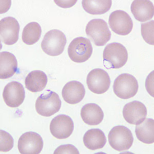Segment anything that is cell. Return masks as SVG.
<instances>
[{
	"instance_id": "cell-14",
	"label": "cell",
	"mask_w": 154,
	"mask_h": 154,
	"mask_svg": "<svg viewBox=\"0 0 154 154\" xmlns=\"http://www.w3.org/2000/svg\"><path fill=\"white\" fill-rule=\"evenodd\" d=\"M147 113V109L144 104L138 101L128 103L123 109V117L131 125H140L146 119Z\"/></svg>"
},
{
	"instance_id": "cell-24",
	"label": "cell",
	"mask_w": 154,
	"mask_h": 154,
	"mask_svg": "<svg viewBox=\"0 0 154 154\" xmlns=\"http://www.w3.org/2000/svg\"><path fill=\"white\" fill-rule=\"evenodd\" d=\"M154 21L141 24V34L145 42L150 45H154Z\"/></svg>"
},
{
	"instance_id": "cell-26",
	"label": "cell",
	"mask_w": 154,
	"mask_h": 154,
	"mask_svg": "<svg viewBox=\"0 0 154 154\" xmlns=\"http://www.w3.org/2000/svg\"><path fill=\"white\" fill-rule=\"evenodd\" d=\"M54 154H79L78 149L72 144H65L60 146L54 151Z\"/></svg>"
},
{
	"instance_id": "cell-20",
	"label": "cell",
	"mask_w": 154,
	"mask_h": 154,
	"mask_svg": "<svg viewBox=\"0 0 154 154\" xmlns=\"http://www.w3.org/2000/svg\"><path fill=\"white\" fill-rule=\"evenodd\" d=\"M83 141L88 149L95 151L104 146L106 143V138L103 131L100 129L94 128L86 131Z\"/></svg>"
},
{
	"instance_id": "cell-7",
	"label": "cell",
	"mask_w": 154,
	"mask_h": 154,
	"mask_svg": "<svg viewBox=\"0 0 154 154\" xmlns=\"http://www.w3.org/2000/svg\"><path fill=\"white\" fill-rule=\"evenodd\" d=\"M104 62H108L109 68L119 69L125 65L128 53L122 44L115 42L108 44L104 49Z\"/></svg>"
},
{
	"instance_id": "cell-3",
	"label": "cell",
	"mask_w": 154,
	"mask_h": 154,
	"mask_svg": "<svg viewBox=\"0 0 154 154\" xmlns=\"http://www.w3.org/2000/svg\"><path fill=\"white\" fill-rule=\"evenodd\" d=\"M86 35L91 39L95 45H105L111 38V32L108 25L102 19H93L86 25Z\"/></svg>"
},
{
	"instance_id": "cell-21",
	"label": "cell",
	"mask_w": 154,
	"mask_h": 154,
	"mask_svg": "<svg viewBox=\"0 0 154 154\" xmlns=\"http://www.w3.org/2000/svg\"><path fill=\"white\" fill-rule=\"evenodd\" d=\"M135 133L140 141L146 144L154 142V120L153 119H146L140 125H137Z\"/></svg>"
},
{
	"instance_id": "cell-16",
	"label": "cell",
	"mask_w": 154,
	"mask_h": 154,
	"mask_svg": "<svg viewBox=\"0 0 154 154\" xmlns=\"http://www.w3.org/2000/svg\"><path fill=\"white\" fill-rule=\"evenodd\" d=\"M131 10L135 19L141 22L150 20L154 17V4L149 0L134 1Z\"/></svg>"
},
{
	"instance_id": "cell-13",
	"label": "cell",
	"mask_w": 154,
	"mask_h": 154,
	"mask_svg": "<svg viewBox=\"0 0 154 154\" xmlns=\"http://www.w3.org/2000/svg\"><path fill=\"white\" fill-rule=\"evenodd\" d=\"M3 97L7 106L11 107H18L23 103L25 98L24 86L17 81L8 83L4 89Z\"/></svg>"
},
{
	"instance_id": "cell-9",
	"label": "cell",
	"mask_w": 154,
	"mask_h": 154,
	"mask_svg": "<svg viewBox=\"0 0 154 154\" xmlns=\"http://www.w3.org/2000/svg\"><path fill=\"white\" fill-rule=\"evenodd\" d=\"M109 23L111 29L119 35H128L133 28V22L131 17L121 10L114 11L110 14Z\"/></svg>"
},
{
	"instance_id": "cell-15",
	"label": "cell",
	"mask_w": 154,
	"mask_h": 154,
	"mask_svg": "<svg viewBox=\"0 0 154 154\" xmlns=\"http://www.w3.org/2000/svg\"><path fill=\"white\" fill-rule=\"evenodd\" d=\"M63 99L70 104H75L80 102L85 95V89L81 83L72 81L67 83L62 91Z\"/></svg>"
},
{
	"instance_id": "cell-6",
	"label": "cell",
	"mask_w": 154,
	"mask_h": 154,
	"mask_svg": "<svg viewBox=\"0 0 154 154\" xmlns=\"http://www.w3.org/2000/svg\"><path fill=\"white\" fill-rule=\"evenodd\" d=\"M109 141L111 147L119 152L126 151L131 147L134 137L130 129L124 126H114L109 135Z\"/></svg>"
},
{
	"instance_id": "cell-17",
	"label": "cell",
	"mask_w": 154,
	"mask_h": 154,
	"mask_svg": "<svg viewBox=\"0 0 154 154\" xmlns=\"http://www.w3.org/2000/svg\"><path fill=\"white\" fill-rule=\"evenodd\" d=\"M18 70V62L14 54L7 51L0 53V78L12 77Z\"/></svg>"
},
{
	"instance_id": "cell-2",
	"label": "cell",
	"mask_w": 154,
	"mask_h": 154,
	"mask_svg": "<svg viewBox=\"0 0 154 154\" xmlns=\"http://www.w3.org/2000/svg\"><path fill=\"white\" fill-rule=\"evenodd\" d=\"M61 101L54 91L48 90L38 97L35 102V109L39 115L51 117L59 111Z\"/></svg>"
},
{
	"instance_id": "cell-11",
	"label": "cell",
	"mask_w": 154,
	"mask_h": 154,
	"mask_svg": "<svg viewBox=\"0 0 154 154\" xmlns=\"http://www.w3.org/2000/svg\"><path fill=\"white\" fill-rule=\"evenodd\" d=\"M74 125L72 118L65 115H59L51 121L50 131L53 136L58 139H66L72 135Z\"/></svg>"
},
{
	"instance_id": "cell-4",
	"label": "cell",
	"mask_w": 154,
	"mask_h": 154,
	"mask_svg": "<svg viewBox=\"0 0 154 154\" xmlns=\"http://www.w3.org/2000/svg\"><path fill=\"white\" fill-rule=\"evenodd\" d=\"M139 88L135 77L129 74L120 75L114 81L113 89L117 96L122 99H128L136 95Z\"/></svg>"
},
{
	"instance_id": "cell-12",
	"label": "cell",
	"mask_w": 154,
	"mask_h": 154,
	"mask_svg": "<svg viewBox=\"0 0 154 154\" xmlns=\"http://www.w3.org/2000/svg\"><path fill=\"white\" fill-rule=\"evenodd\" d=\"M20 24L15 18L8 17L0 21L1 41L6 45H13L19 39Z\"/></svg>"
},
{
	"instance_id": "cell-28",
	"label": "cell",
	"mask_w": 154,
	"mask_h": 154,
	"mask_svg": "<svg viewBox=\"0 0 154 154\" xmlns=\"http://www.w3.org/2000/svg\"><path fill=\"white\" fill-rule=\"evenodd\" d=\"M57 5L62 8H70L73 6L77 1H54Z\"/></svg>"
},
{
	"instance_id": "cell-27",
	"label": "cell",
	"mask_w": 154,
	"mask_h": 154,
	"mask_svg": "<svg viewBox=\"0 0 154 154\" xmlns=\"http://www.w3.org/2000/svg\"><path fill=\"white\" fill-rule=\"evenodd\" d=\"M153 79H154V72L152 71L151 74L149 75L146 80V88L148 93L152 97H154V91L153 89L151 88V86L153 88Z\"/></svg>"
},
{
	"instance_id": "cell-23",
	"label": "cell",
	"mask_w": 154,
	"mask_h": 154,
	"mask_svg": "<svg viewBox=\"0 0 154 154\" xmlns=\"http://www.w3.org/2000/svg\"><path fill=\"white\" fill-rule=\"evenodd\" d=\"M42 29L40 25L35 22L27 24L22 32V40L27 45H33L36 43L40 38Z\"/></svg>"
},
{
	"instance_id": "cell-5",
	"label": "cell",
	"mask_w": 154,
	"mask_h": 154,
	"mask_svg": "<svg viewBox=\"0 0 154 154\" xmlns=\"http://www.w3.org/2000/svg\"><path fill=\"white\" fill-rule=\"evenodd\" d=\"M93 48L91 42L84 37H77L72 41L68 48V56L72 61L83 63L91 57Z\"/></svg>"
},
{
	"instance_id": "cell-18",
	"label": "cell",
	"mask_w": 154,
	"mask_h": 154,
	"mask_svg": "<svg viewBox=\"0 0 154 154\" xmlns=\"http://www.w3.org/2000/svg\"><path fill=\"white\" fill-rule=\"evenodd\" d=\"M83 121L89 125H97L102 122L104 113L101 108L95 103H88L84 105L81 110Z\"/></svg>"
},
{
	"instance_id": "cell-22",
	"label": "cell",
	"mask_w": 154,
	"mask_h": 154,
	"mask_svg": "<svg viewBox=\"0 0 154 154\" xmlns=\"http://www.w3.org/2000/svg\"><path fill=\"white\" fill-rule=\"evenodd\" d=\"M112 1H87L83 0L82 5L84 11L89 14H102L109 11L112 6Z\"/></svg>"
},
{
	"instance_id": "cell-19",
	"label": "cell",
	"mask_w": 154,
	"mask_h": 154,
	"mask_svg": "<svg viewBox=\"0 0 154 154\" xmlns=\"http://www.w3.org/2000/svg\"><path fill=\"white\" fill-rule=\"evenodd\" d=\"M48 77L44 72L34 70L27 75L25 84L27 89L33 93L40 92L44 90L48 83Z\"/></svg>"
},
{
	"instance_id": "cell-25",
	"label": "cell",
	"mask_w": 154,
	"mask_h": 154,
	"mask_svg": "<svg viewBox=\"0 0 154 154\" xmlns=\"http://www.w3.org/2000/svg\"><path fill=\"white\" fill-rule=\"evenodd\" d=\"M1 141L0 151L1 152H9L14 147V140L12 137L5 131L1 130Z\"/></svg>"
},
{
	"instance_id": "cell-10",
	"label": "cell",
	"mask_w": 154,
	"mask_h": 154,
	"mask_svg": "<svg viewBox=\"0 0 154 154\" xmlns=\"http://www.w3.org/2000/svg\"><path fill=\"white\" fill-rule=\"evenodd\" d=\"M43 141L38 134L28 131L23 134L18 141V149L22 154H38L43 147Z\"/></svg>"
},
{
	"instance_id": "cell-1",
	"label": "cell",
	"mask_w": 154,
	"mask_h": 154,
	"mask_svg": "<svg viewBox=\"0 0 154 154\" xmlns=\"http://www.w3.org/2000/svg\"><path fill=\"white\" fill-rule=\"evenodd\" d=\"M66 42V37L63 32L58 29L51 30L44 35L41 48L50 56H58L63 53Z\"/></svg>"
},
{
	"instance_id": "cell-8",
	"label": "cell",
	"mask_w": 154,
	"mask_h": 154,
	"mask_svg": "<svg viewBox=\"0 0 154 154\" xmlns=\"http://www.w3.org/2000/svg\"><path fill=\"white\" fill-rule=\"evenodd\" d=\"M87 85L91 92L102 94L107 91L110 87V77L108 73L102 69H94L87 76Z\"/></svg>"
}]
</instances>
